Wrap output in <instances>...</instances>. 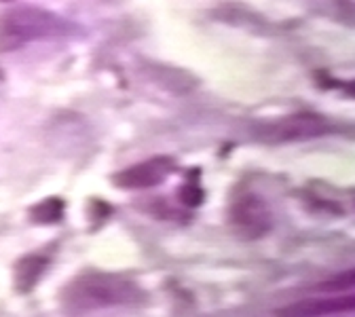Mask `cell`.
<instances>
[{
    "label": "cell",
    "instance_id": "277c9868",
    "mask_svg": "<svg viewBox=\"0 0 355 317\" xmlns=\"http://www.w3.org/2000/svg\"><path fill=\"white\" fill-rule=\"evenodd\" d=\"M231 222L235 231L245 239H258L273 226V214L266 201L258 195H243L231 207Z\"/></svg>",
    "mask_w": 355,
    "mask_h": 317
},
{
    "label": "cell",
    "instance_id": "8992f818",
    "mask_svg": "<svg viewBox=\"0 0 355 317\" xmlns=\"http://www.w3.org/2000/svg\"><path fill=\"white\" fill-rule=\"evenodd\" d=\"M355 298L340 296V298H311V300H300V302H290L282 309L275 311L277 317H324V315H334V313H345L353 309Z\"/></svg>",
    "mask_w": 355,
    "mask_h": 317
},
{
    "label": "cell",
    "instance_id": "52a82bcc",
    "mask_svg": "<svg viewBox=\"0 0 355 317\" xmlns=\"http://www.w3.org/2000/svg\"><path fill=\"white\" fill-rule=\"evenodd\" d=\"M44 266H47V260L40 258V256H30V258L21 260L17 266V273H15L17 275V288L30 290L38 282V277L42 275Z\"/></svg>",
    "mask_w": 355,
    "mask_h": 317
},
{
    "label": "cell",
    "instance_id": "9c48e42d",
    "mask_svg": "<svg viewBox=\"0 0 355 317\" xmlns=\"http://www.w3.org/2000/svg\"><path fill=\"white\" fill-rule=\"evenodd\" d=\"M178 197H180L182 205H187V207H199L203 203V199H205V193H203V189L199 185L189 182V185H184L180 189V195H178Z\"/></svg>",
    "mask_w": 355,
    "mask_h": 317
},
{
    "label": "cell",
    "instance_id": "7a4b0ae2",
    "mask_svg": "<svg viewBox=\"0 0 355 317\" xmlns=\"http://www.w3.org/2000/svg\"><path fill=\"white\" fill-rule=\"evenodd\" d=\"M142 298V292L136 284L121 280L116 275L92 273L74 280L64 294V302L83 309L112 307L123 302H136Z\"/></svg>",
    "mask_w": 355,
    "mask_h": 317
},
{
    "label": "cell",
    "instance_id": "ba28073f",
    "mask_svg": "<svg viewBox=\"0 0 355 317\" xmlns=\"http://www.w3.org/2000/svg\"><path fill=\"white\" fill-rule=\"evenodd\" d=\"M62 216H64V201L62 199H44L30 209V218L38 224L60 222Z\"/></svg>",
    "mask_w": 355,
    "mask_h": 317
},
{
    "label": "cell",
    "instance_id": "3957f363",
    "mask_svg": "<svg viewBox=\"0 0 355 317\" xmlns=\"http://www.w3.org/2000/svg\"><path fill=\"white\" fill-rule=\"evenodd\" d=\"M328 129L330 125L324 117L315 112H296L258 127V140L269 144L300 142V140L320 138V135L328 133Z\"/></svg>",
    "mask_w": 355,
    "mask_h": 317
},
{
    "label": "cell",
    "instance_id": "5b68a950",
    "mask_svg": "<svg viewBox=\"0 0 355 317\" xmlns=\"http://www.w3.org/2000/svg\"><path fill=\"white\" fill-rule=\"evenodd\" d=\"M175 171V161L169 157H155L144 163L131 165L114 173L112 182L119 189H150L157 187Z\"/></svg>",
    "mask_w": 355,
    "mask_h": 317
},
{
    "label": "cell",
    "instance_id": "6da1fadb",
    "mask_svg": "<svg viewBox=\"0 0 355 317\" xmlns=\"http://www.w3.org/2000/svg\"><path fill=\"white\" fill-rule=\"evenodd\" d=\"M70 24L60 15L38 7H17L0 17V51H15L34 40L53 38L70 32Z\"/></svg>",
    "mask_w": 355,
    "mask_h": 317
},
{
    "label": "cell",
    "instance_id": "30bf717a",
    "mask_svg": "<svg viewBox=\"0 0 355 317\" xmlns=\"http://www.w3.org/2000/svg\"><path fill=\"white\" fill-rule=\"evenodd\" d=\"M353 280H355L353 271H347L345 275H338L336 280H330V282H326V284H320L318 290H322V292H336V290L353 288Z\"/></svg>",
    "mask_w": 355,
    "mask_h": 317
}]
</instances>
